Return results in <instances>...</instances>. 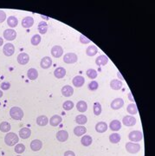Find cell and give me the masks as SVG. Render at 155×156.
Instances as JSON below:
<instances>
[{"mask_svg": "<svg viewBox=\"0 0 155 156\" xmlns=\"http://www.w3.org/2000/svg\"><path fill=\"white\" fill-rule=\"evenodd\" d=\"M19 141L18 136L15 133H8L4 137V142L6 145L12 147L14 145H16Z\"/></svg>", "mask_w": 155, "mask_h": 156, "instance_id": "cell-1", "label": "cell"}, {"mask_svg": "<svg viewBox=\"0 0 155 156\" xmlns=\"http://www.w3.org/2000/svg\"><path fill=\"white\" fill-rule=\"evenodd\" d=\"M10 117L12 119L16 120V121H20L23 117V111L18 107H13L10 110Z\"/></svg>", "mask_w": 155, "mask_h": 156, "instance_id": "cell-2", "label": "cell"}, {"mask_svg": "<svg viewBox=\"0 0 155 156\" xmlns=\"http://www.w3.org/2000/svg\"><path fill=\"white\" fill-rule=\"evenodd\" d=\"M128 138L131 141V142H139L143 139V134L141 131L134 130L129 133Z\"/></svg>", "mask_w": 155, "mask_h": 156, "instance_id": "cell-3", "label": "cell"}, {"mask_svg": "<svg viewBox=\"0 0 155 156\" xmlns=\"http://www.w3.org/2000/svg\"><path fill=\"white\" fill-rule=\"evenodd\" d=\"M126 149L130 154H137L141 150V146L139 143L127 142L126 143Z\"/></svg>", "mask_w": 155, "mask_h": 156, "instance_id": "cell-4", "label": "cell"}, {"mask_svg": "<svg viewBox=\"0 0 155 156\" xmlns=\"http://www.w3.org/2000/svg\"><path fill=\"white\" fill-rule=\"evenodd\" d=\"M78 60V56L75 53H67L63 56V62L68 64L75 63Z\"/></svg>", "mask_w": 155, "mask_h": 156, "instance_id": "cell-5", "label": "cell"}, {"mask_svg": "<svg viewBox=\"0 0 155 156\" xmlns=\"http://www.w3.org/2000/svg\"><path fill=\"white\" fill-rule=\"evenodd\" d=\"M3 37L8 41H13L16 37V32L13 29H7L3 31Z\"/></svg>", "mask_w": 155, "mask_h": 156, "instance_id": "cell-6", "label": "cell"}, {"mask_svg": "<svg viewBox=\"0 0 155 156\" xmlns=\"http://www.w3.org/2000/svg\"><path fill=\"white\" fill-rule=\"evenodd\" d=\"M3 54L6 56H11L14 52H15V47L12 43H6L4 46H3Z\"/></svg>", "mask_w": 155, "mask_h": 156, "instance_id": "cell-7", "label": "cell"}, {"mask_svg": "<svg viewBox=\"0 0 155 156\" xmlns=\"http://www.w3.org/2000/svg\"><path fill=\"white\" fill-rule=\"evenodd\" d=\"M124 106V101L122 98H115L111 102V109L114 110H118Z\"/></svg>", "mask_w": 155, "mask_h": 156, "instance_id": "cell-8", "label": "cell"}, {"mask_svg": "<svg viewBox=\"0 0 155 156\" xmlns=\"http://www.w3.org/2000/svg\"><path fill=\"white\" fill-rule=\"evenodd\" d=\"M123 124L127 127H132L136 124V118L133 115H126L123 120Z\"/></svg>", "mask_w": 155, "mask_h": 156, "instance_id": "cell-9", "label": "cell"}, {"mask_svg": "<svg viewBox=\"0 0 155 156\" xmlns=\"http://www.w3.org/2000/svg\"><path fill=\"white\" fill-rule=\"evenodd\" d=\"M17 63L21 65H25L29 63V56L27 54V53H20L18 56H17Z\"/></svg>", "mask_w": 155, "mask_h": 156, "instance_id": "cell-10", "label": "cell"}, {"mask_svg": "<svg viewBox=\"0 0 155 156\" xmlns=\"http://www.w3.org/2000/svg\"><path fill=\"white\" fill-rule=\"evenodd\" d=\"M63 54V49L59 46V45H56V46H53L52 49H51V55L54 56V57H61Z\"/></svg>", "mask_w": 155, "mask_h": 156, "instance_id": "cell-11", "label": "cell"}, {"mask_svg": "<svg viewBox=\"0 0 155 156\" xmlns=\"http://www.w3.org/2000/svg\"><path fill=\"white\" fill-rule=\"evenodd\" d=\"M51 65H52V59L49 56H44L42 58L41 63H40V66L43 69H49L51 67Z\"/></svg>", "mask_w": 155, "mask_h": 156, "instance_id": "cell-12", "label": "cell"}, {"mask_svg": "<svg viewBox=\"0 0 155 156\" xmlns=\"http://www.w3.org/2000/svg\"><path fill=\"white\" fill-rule=\"evenodd\" d=\"M56 139L61 142H64L69 139V133L66 130H60L56 133Z\"/></svg>", "mask_w": 155, "mask_h": 156, "instance_id": "cell-13", "label": "cell"}, {"mask_svg": "<svg viewBox=\"0 0 155 156\" xmlns=\"http://www.w3.org/2000/svg\"><path fill=\"white\" fill-rule=\"evenodd\" d=\"M34 24V18L32 16H25L22 20V26L23 28H30Z\"/></svg>", "mask_w": 155, "mask_h": 156, "instance_id": "cell-14", "label": "cell"}, {"mask_svg": "<svg viewBox=\"0 0 155 156\" xmlns=\"http://www.w3.org/2000/svg\"><path fill=\"white\" fill-rule=\"evenodd\" d=\"M84 83H85V79L82 76H76L73 78V84L76 88H80L83 86Z\"/></svg>", "mask_w": 155, "mask_h": 156, "instance_id": "cell-15", "label": "cell"}, {"mask_svg": "<svg viewBox=\"0 0 155 156\" xmlns=\"http://www.w3.org/2000/svg\"><path fill=\"white\" fill-rule=\"evenodd\" d=\"M42 148H43V142L40 140H33L30 142V148L35 152L39 151L40 149H42Z\"/></svg>", "mask_w": 155, "mask_h": 156, "instance_id": "cell-16", "label": "cell"}, {"mask_svg": "<svg viewBox=\"0 0 155 156\" xmlns=\"http://www.w3.org/2000/svg\"><path fill=\"white\" fill-rule=\"evenodd\" d=\"M62 94L65 97H69L74 94V89L69 85H65L62 89Z\"/></svg>", "mask_w": 155, "mask_h": 156, "instance_id": "cell-17", "label": "cell"}, {"mask_svg": "<svg viewBox=\"0 0 155 156\" xmlns=\"http://www.w3.org/2000/svg\"><path fill=\"white\" fill-rule=\"evenodd\" d=\"M62 122V118L60 115H53V116L49 119V124H50L52 127H56V126H58L59 124H61Z\"/></svg>", "mask_w": 155, "mask_h": 156, "instance_id": "cell-18", "label": "cell"}, {"mask_svg": "<svg viewBox=\"0 0 155 156\" xmlns=\"http://www.w3.org/2000/svg\"><path fill=\"white\" fill-rule=\"evenodd\" d=\"M108 63V57L106 55H101L99 56L96 60H95V63L98 66H104Z\"/></svg>", "mask_w": 155, "mask_h": 156, "instance_id": "cell-19", "label": "cell"}, {"mask_svg": "<svg viewBox=\"0 0 155 156\" xmlns=\"http://www.w3.org/2000/svg\"><path fill=\"white\" fill-rule=\"evenodd\" d=\"M65 75H66V69L62 67H58L54 71V76L58 79L63 78L65 76Z\"/></svg>", "mask_w": 155, "mask_h": 156, "instance_id": "cell-20", "label": "cell"}, {"mask_svg": "<svg viewBox=\"0 0 155 156\" xmlns=\"http://www.w3.org/2000/svg\"><path fill=\"white\" fill-rule=\"evenodd\" d=\"M122 86H123L122 82L118 79H114L110 82V87L114 90H120L122 88Z\"/></svg>", "mask_w": 155, "mask_h": 156, "instance_id": "cell-21", "label": "cell"}, {"mask_svg": "<svg viewBox=\"0 0 155 156\" xmlns=\"http://www.w3.org/2000/svg\"><path fill=\"white\" fill-rule=\"evenodd\" d=\"M95 130L98 133H105L108 130V124L104 122H100L95 125Z\"/></svg>", "mask_w": 155, "mask_h": 156, "instance_id": "cell-22", "label": "cell"}, {"mask_svg": "<svg viewBox=\"0 0 155 156\" xmlns=\"http://www.w3.org/2000/svg\"><path fill=\"white\" fill-rule=\"evenodd\" d=\"M30 135H31V130L28 128H23L19 131V136L22 139H28L30 137Z\"/></svg>", "mask_w": 155, "mask_h": 156, "instance_id": "cell-23", "label": "cell"}, {"mask_svg": "<svg viewBox=\"0 0 155 156\" xmlns=\"http://www.w3.org/2000/svg\"><path fill=\"white\" fill-rule=\"evenodd\" d=\"M109 128L111 130L116 132V131H119L121 129V123L120 121L118 120H114L110 122V125H109Z\"/></svg>", "mask_w": 155, "mask_h": 156, "instance_id": "cell-24", "label": "cell"}, {"mask_svg": "<svg viewBox=\"0 0 155 156\" xmlns=\"http://www.w3.org/2000/svg\"><path fill=\"white\" fill-rule=\"evenodd\" d=\"M36 123L38 126L44 127L49 123V119L46 115H40L36 118Z\"/></svg>", "mask_w": 155, "mask_h": 156, "instance_id": "cell-25", "label": "cell"}, {"mask_svg": "<svg viewBox=\"0 0 155 156\" xmlns=\"http://www.w3.org/2000/svg\"><path fill=\"white\" fill-rule=\"evenodd\" d=\"M86 132H87V129L84 126L80 125V126H77L74 129V134L76 136H82L84 134H86Z\"/></svg>", "mask_w": 155, "mask_h": 156, "instance_id": "cell-26", "label": "cell"}, {"mask_svg": "<svg viewBox=\"0 0 155 156\" xmlns=\"http://www.w3.org/2000/svg\"><path fill=\"white\" fill-rule=\"evenodd\" d=\"M27 76L29 80H36L37 77H38V71L34 69V68H31L28 70L27 72Z\"/></svg>", "mask_w": 155, "mask_h": 156, "instance_id": "cell-27", "label": "cell"}, {"mask_svg": "<svg viewBox=\"0 0 155 156\" xmlns=\"http://www.w3.org/2000/svg\"><path fill=\"white\" fill-rule=\"evenodd\" d=\"M97 52L98 49L95 45H89L86 49V53L88 56H94L97 54Z\"/></svg>", "mask_w": 155, "mask_h": 156, "instance_id": "cell-28", "label": "cell"}, {"mask_svg": "<svg viewBox=\"0 0 155 156\" xmlns=\"http://www.w3.org/2000/svg\"><path fill=\"white\" fill-rule=\"evenodd\" d=\"M76 109H77V110H78L79 112L84 113V112H86L87 109H88V105H87L86 102H84V101H79V102H77V104H76Z\"/></svg>", "mask_w": 155, "mask_h": 156, "instance_id": "cell-29", "label": "cell"}, {"mask_svg": "<svg viewBox=\"0 0 155 156\" xmlns=\"http://www.w3.org/2000/svg\"><path fill=\"white\" fill-rule=\"evenodd\" d=\"M7 23H8V25H9L10 28H15V27L17 25V23H18V20H17V18H16V16H9L8 19H7Z\"/></svg>", "mask_w": 155, "mask_h": 156, "instance_id": "cell-30", "label": "cell"}, {"mask_svg": "<svg viewBox=\"0 0 155 156\" xmlns=\"http://www.w3.org/2000/svg\"><path fill=\"white\" fill-rule=\"evenodd\" d=\"M81 142L82 144L84 146V147H88L92 144L93 142V140H92V137L90 135H84L82 140H81Z\"/></svg>", "mask_w": 155, "mask_h": 156, "instance_id": "cell-31", "label": "cell"}, {"mask_svg": "<svg viewBox=\"0 0 155 156\" xmlns=\"http://www.w3.org/2000/svg\"><path fill=\"white\" fill-rule=\"evenodd\" d=\"M37 29H38V31H39L41 34H45V33L48 31V24H47V23L44 22V21L40 22L39 24H38Z\"/></svg>", "mask_w": 155, "mask_h": 156, "instance_id": "cell-32", "label": "cell"}, {"mask_svg": "<svg viewBox=\"0 0 155 156\" xmlns=\"http://www.w3.org/2000/svg\"><path fill=\"white\" fill-rule=\"evenodd\" d=\"M75 122H76L79 125L83 126L84 124L87 123L88 118H87V116L84 115H77V116L75 117Z\"/></svg>", "mask_w": 155, "mask_h": 156, "instance_id": "cell-33", "label": "cell"}, {"mask_svg": "<svg viewBox=\"0 0 155 156\" xmlns=\"http://www.w3.org/2000/svg\"><path fill=\"white\" fill-rule=\"evenodd\" d=\"M127 110H128V114H130V115H136L138 113V109H137V106L135 103H130L128 106Z\"/></svg>", "mask_w": 155, "mask_h": 156, "instance_id": "cell-34", "label": "cell"}, {"mask_svg": "<svg viewBox=\"0 0 155 156\" xmlns=\"http://www.w3.org/2000/svg\"><path fill=\"white\" fill-rule=\"evenodd\" d=\"M109 141L111 143L113 144H116V143H119L120 141H121V135L117 133H114L112 134L110 136H109Z\"/></svg>", "mask_w": 155, "mask_h": 156, "instance_id": "cell-35", "label": "cell"}, {"mask_svg": "<svg viewBox=\"0 0 155 156\" xmlns=\"http://www.w3.org/2000/svg\"><path fill=\"white\" fill-rule=\"evenodd\" d=\"M0 130L3 133H7L10 130V124L7 122H3L0 123Z\"/></svg>", "mask_w": 155, "mask_h": 156, "instance_id": "cell-36", "label": "cell"}, {"mask_svg": "<svg viewBox=\"0 0 155 156\" xmlns=\"http://www.w3.org/2000/svg\"><path fill=\"white\" fill-rule=\"evenodd\" d=\"M25 150V146L22 143H17L16 146H15V148H14V151L16 153V154H23Z\"/></svg>", "mask_w": 155, "mask_h": 156, "instance_id": "cell-37", "label": "cell"}, {"mask_svg": "<svg viewBox=\"0 0 155 156\" xmlns=\"http://www.w3.org/2000/svg\"><path fill=\"white\" fill-rule=\"evenodd\" d=\"M30 42H31V44H32V45H34V46L38 45V44L40 43V42H41V36H40V35H38V34L34 35V36L31 37Z\"/></svg>", "mask_w": 155, "mask_h": 156, "instance_id": "cell-38", "label": "cell"}, {"mask_svg": "<svg viewBox=\"0 0 155 156\" xmlns=\"http://www.w3.org/2000/svg\"><path fill=\"white\" fill-rule=\"evenodd\" d=\"M87 76L90 78V79H95L98 76V73L95 69H89L87 70Z\"/></svg>", "mask_w": 155, "mask_h": 156, "instance_id": "cell-39", "label": "cell"}, {"mask_svg": "<svg viewBox=\"0 0 155 156\" xmlns=\"http://www.w3.org/2000/svg\"><path fill=\"white\" fill-rule=\"evenodd\" d=\"M62 108L64 110L69 111L71 110L74 108V102L72 101H66L63 104H62Z\"/></svg>", "mask_w": 155, "mask_h": 156, "instance_id": "cell-40", "label": "cell"}, {"mask_svg": "<svg viewBox=\"0 0 155 156\" xmlns=\"http://www.w3.org/2000/svg\"><path fill=\"white\" fill-rule=\"evenodd\" d=\"M102 113V105L100 102H95L94 103V114L95 115H100Z\"/></svg>", "mask_w": 155, "mask_h": 156, "instance_id": "cell-41", "label": "cell"}, {"mask_svg": "<svg viewBox=\"0 0 155 156\" xmlns=\"http://www.w3.org/2000/svg\"><path fill=\"white\" fill-rule=\"evenodd\" d=\"M99 88V84L96 81H92L89 84H88V89L89 90H92V91H95L97 89Z\"/></svg>", "mask_w": 155, "mask_h": 156, "instance_id": "cell-42", "label": "cell"}, {"mask_svg": "<svg viewBox=\"0 0 155 156\" xmlns=\"http://www.w3.org/2000/svg\"><path fill=\"white\" fill-rule=\"evenodd\" d=\"M0 88H1V89H3V90H8V89L10 88V82H3L1 83Z\"/></svg>", "mask_w": 155, "mask_h": 156, "instance_id": "cell-43", "label": "cell"}, {"mask_svg": "<svg viewBox=\"0 0 155 156\" xmlns=\"http://www.w3.org/2000/svg\"><path fill=\"white\" fill-rule=\"evenodd\" d=\"M80 42L83 44H87V43H90V40L88 38H87L85 36L83 35H80Z\"/></svg>", "mask_w": 155, "mask_h": 156, "instance_id": "cell-44", "label": "cell"}, {"mask_svg": "<svg viewBox=\"0 0 155 156\" xmlns=\"http://www.w3.org/2000/svg\"><path fill=\"white\" fill-rule=\"evenodd\" d=\"M5 19H6V13H5L3 10H0V23L4 22Z\"/></svg>", "mask_w": 155, "mask_h": 156, "instance_id": "cell-45", "label": "cell"}, {"mask_svg": "<svg viewBox=\"0 0 155 156\" xmlns=\"http://www.w3.org/2000/svg\"><path fill=\"white\" fill-rule=\"evenodd\" d=\"M64 156H75V154L73 151L69 150V151H66V152L64 153Z\"/></svg>", "mask_w": 155, "mask_h": 156, "instance_id": "cell-46", "label": "cell"}, {"mask_svg": "<svg viewBox=\"0 0 155 156\" xmlns=\"http://www.w3.org/2000/svg\"><path fill=\"white\" fill-rule=\"evenodd\" d=\"M128 98H129V100L130 101H132V102H134V98H133V96H132V93H129L128 94Z\"/></svg>", "mask_w": 155, "mask_h": 156, "instance_id": "cell-47", "label": "cell"}, {"mask_svg": "<svg viewBox=\"0 0 155 156\" xmlns=\"http://www.w3.org/2000/svg\"><path fill=\"white\" fill-rule=\"evenodd\" d=\"M3 44V39L2 37H0V46H2Z\"/></svg>", "mask_w": 155, "mask_h": 156, "instance_id": "cell-48", "label": "cell"}, {"mask_svg": "<svg viewBox=\"0 0 155 156\" xmlns=\"http://www.w3.org/2000/svg\"><path fill=\"white\" fill-rule=\"evenodd\" d=\"M3 91L2 90H0V98L3 96Z\"/></svg>", "mask_w": 155, "mask_h": 156, "instance_id": "cell-49", "label": "cell"}, {"mask_svg": "<svg viewBox=\"0 0 155 156\" xmlns=\"http://www.w3.org/2000/svg\"><path fill=\"white\" fill-rule=\"evenodd\" d=\"M16 156H21V155H16Z\"/></svg>", "mask_w": 155, "mask_h": 156, "instance_id": "cell-50", "label": "cell"}]
</instances>
